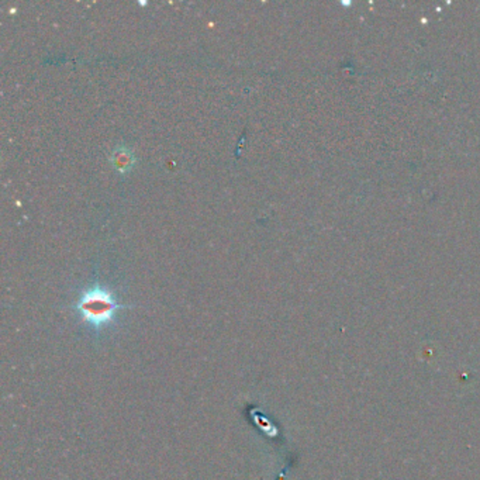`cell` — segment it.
Segmentation results:
<instances>
[{
    "mask_svg": "<svg viewBox=\"0 0 480 480\" xmlns=\"http://www.w3.org/2000/svg\"><path fill=\"white\" fill-rule=\"evenodd\" d=\"M110 162L119 174L124 175V174H129L134 168L136 156L132 152V149H129L126 146H119L113 151Z\"/></svg>",
    "mask_w": 480,
    "mask_h": 480,
    "instance_id": "obj_2",
    "label": "cell"
},
{
    "mask_svg": "<svg viewBox=\"0 0 480 480\" xmlns=\"http://www.w3.org/2000/svg\"><path fill=\"white\" fill-rule=\"evenodd\" d=\"M119 309H122V306L117 303L114 294L102 286L87 289L76 303V310L80 317L96 329L110 324Z\"/></svg>",
    "mask_w": 480,
    "mask_h": 480,
    "instance_id": "obj_1",
    "label": "cell"
}]
</instances>
